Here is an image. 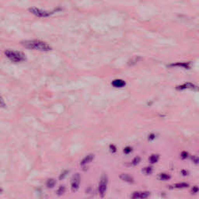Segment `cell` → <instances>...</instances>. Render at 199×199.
<instances>
[{
    "mask_svg": "<svg viewBox=\"0 0 199 199\" xmlns=\"http://www.w3.org/2000/svg\"><path fill=\"white\" fill-rule=\"evenodd\" d=\"M170 178V176L166 174H160V179L162 180H167Z\"/></svg>",
    "mask_w": 199,
    "mask_h": 199,
    "instance_id": "14",
    "label": "cell"
},
{
    "mask_svg": "<svg viewBox=\"0 0 199 199\" xmlns=\"http://www.w3.org/2000/svg\"><path fill=\"white\" fill-rule=\"evenodd\" d=\"M5 55L10 61H12L13 62H15V63L23 62V61H24L26 60V56L21 51H13V50H6L5 51Z\"/></svg>",
    "mask_w": 199,
    "mask_h": 199,
    "instance_id": "2",
    "label": "cell"
},
{
    "mask_svg": "<svg viewBox=\"0 0 199 199\" xmlns=\"http://www.w3.org/2000/svg\"><path fill=\"white\" fill-rule=\"evenodd\" d=\"M65 192V186H60L59 187V188L58 189V191H57V193H58V195H61V194H63Z\"/></svg>",
    "mask_w": 199,
    "mask_h": 199,
    "instance_id": "15",
    "label": "cell"
},
{
    "mask_svg": "<svg viewBox=\"0 0 199 199\" xmlns=\"http://www.w3.org/2000/svg\"><path fill=\"white\" fill-rule=\"evenodd\" d=\"M159 155H157V154H153V155H152L151 156H150V158H149V161H150V163H157V161L159 160Z\"/></svg>",
    "mask_w": 199,
    "mask_h": 199,
    "instance_id": "12",
    "label": "cell"
},
{
    "mask_svg": "<svg viewBox=\"0 0 199 199\" xmlns=\"http://www.w3.org/2000/svg\"><path fill=\"white\" fill-rule=\"evenodd\" d=\"M120 178H121L122 180L126 181V182H128V183L134 182V179H133V177L127 174H122V175L120 176Z\"/></svg>",
    "mask_w": 199,
    "mask_h": 199,
    "instance_id": "9",
    "label": "cell"
},
{
    "mask_svg": "<svg viewBox=\"0 0 199 199\" xmlns=\"http://www.w3.org/2000/svg\"><path fill=\"white\" fill-rule=\"evenodd\" d=\"M23 47L28 49L38 50L41 51H49L51 50V47L46 42L41 41L39 40H30V41H23L21 42Z\"/></svg>",
    "mask_w": 199,
    "mask_h": 199,
    "instance_id": "1",
    "label": "cell"
},
{
    "mask_svg": "<svg viewBox=\"0 0 199 199\" xmlns=\"http://www.w3.org/2000/svg\"><path fill=\"white\" fill-rule=\"evenodd\" d=\"M132 151V148L129 146L124 148V152L125 153V154H128V153H130Z\"/></svg>",
    "mask_w": 199,
    "mask_h": 199,
    "instance_id": "19",
    "label": "cell"
},
{
    "mask_svg": "<svg viewBox=\"0 0 199 199\" xmlns=\"http://www.w3.org/2000/svg\"><path fill=\"white\" fill-rule=\"evenodd\" d=\"M142 171H143L146 174H147V175H149V174H152V167H146V168L144 169Z\"/></svg>",
    "mask_w": 199,
    "mask_h": 199,
    "instance_id": "16",
    "label": "cell"
},
{
    "mask_svg": "<svg viewBox=\"0 0 199 199\" xmlns=\"http://www.w3.org/2000/svg\"><path fill=\"white\" fill-rule=\"evenodd\" d=\"M2 191H3V190H2V189H1V188H0V193H1V192H2Z\"/></svg>",
    "mask_w": 199,
    "mask_h": 199,
    "instance_id": "27",
    "label": "cell"
},
{
    "mask_svg": "<svg viewBox=\"0 0 199 199\" xmlns=\"http://www.w3.org/2000/svg\"><path fill=\"white\" fill-rule=\"evenodd\" d=\"M172 66H182V67H184V68H189V66H188V64L187 63H177V64H173V65H171Z\"/></svg>",
    "mask_w": 199,
    "mask_h": 199,
    "instance_id": "17",
    "label": "cell"
},
{
    "mask_svg": "<svg viewBox=\"0 0 199 199\" xmlns=\"http://www.w3.org/2000/svg\"><path fill=\"white\" fill-rule=\"evenodd\" d=\"M150 196V192L149 191H136L132 194V198H147Z\"/></svg>",
    "mask_w": 199,
    "mask_h": 199,
    "instance_id": "6",
    "label": "cell"
},
{
    "mask_svg": "<svg viewBox=\"0 0 199 199\" xmlns=\"http://www.w3.org/2000/svg\"><path fill=\"white\" fill-rule=\"evenodd\" d=\"M29 11L38 17H47L54 13V12H47L46 10H43L41 9L37 8V7H31L29 9Z\"/></svg>",
    "mask_w": 199,
    "mask_h": 199,
    "instance_id": "4",
    "label": "cell"
},
{
    "mask_svg": "<svg viewBox=\"0 0 199 199\" xmlns=\"http://www.w3.org/2000/svg\"><path fill=\"white\" fill-rule=\"evenodd\" d=\"M93 159L94 155H93V154H89V155L86 156V157L84 158L83 160H82V162H81V165H82V166H85L86 164L91 163Z\"/></svg>",
    "mask_w": 199,
    "mask_h": 199,
    "instance_id": "7",
    "label": "cell"
},
{
    "mask_svg": "<svg viewBox=\"0 0 199 199\" xmlns=\"http://www.w3.org/2000/svg\"><path fill=\"white\" fill-rule=\"evenodd\" d=\"M56 184V181L55 179H52V178H51V179H48V180H47V182H46V185H47V187L48 188H53L54 187H55V185Z\"/></svg>",
    "mask_w": 199,
    "mask_h": 199,
    "instance_id": "11",
    "label": "cell"
},
{
    "mask_svg": "<svg viewBox=\"0 0 199 199\" xmlns=\"http://www.w3.org/2000/svg\"><path fill=\"white\" fill-rule=\"evenodd\" d=\"M0 107L1 108H6V103L4 102L3 97L0 96Z\"/></svg>",
    "mask_w": 199,
    "mask_h": 199,
    "instance_id": "20",
    "label": "cell"
},
{
    "mask_svg": "<svg viewBox=\"0 0 199 199\" xmlns=\"http://www.w3.org/2000/svg\"><path fill=\"white\" fill-rule=\"evenodd\" d=\"M188 153L187 152H181V158H182V159H186V158H188Z\"/></svg>",
    "mask_w": 199,
    "mask_h": 199,
    "instance_id": "22",
    "label": "cell"
},
{
    "mask_svg": "<svg viewBox=\"0 0 199 199\" xmlns=\"http://www.w3.org/2000/svg\"><path fill=\"white\" fill-rule=\"evenodd\" d=\"M125 82L122 79H115L112 82V85H113L114 87L116 88H121V87H123V86H125Z\"/></svg>",
    "mask_w": 199,
    "mask_h": 199,
    "instance_id": "8",
    "label": "cell"
},
{
    "mask_svg": "<svg viewBox=\"0 0 199 199\" xmlns=\"http://www.w3.org/2000/svg\"><path fill=\"white\" fill-rule=\"evenodd\" d=\"M195 87H196V86H194V84H192V83H185V84H184V85H182V86H177V89H194Z\"/></svg>",
    "mask_w": 199,
    "mask_h": 199,
    "instance_id": "10",
    "label": "cell"
},
{
    "mask_svg": "<svg viewBox=\"0 0 199 199\" xmlns=\"http://www.w3.org/2000/svg\"><path fill=\"white\" fill-rule=\"evenodd\" d=\"M69 173V171H67V170H65V171H64L63 173H61V174L60 175V177H59V179L60 180H61V179H64L65 177L67 176V174Z\"/></svg>",
    "mask_w": 199,
    "mask_h": 199,
    "instance_id": "21",
    "label": "cell"
},
{
    "mask_svg": "<svg viewBox=\"0 0 199 199\" xmlns=\"http://www.w3.org/2000/svg\"><path fill=\"white\" fill-rule=\"evenodd\" d=\"M110 149H111V151L112 152H115L117 151V148L115 147V146H114V145H111V146H110Z\"/></svg>",
    "mask_w": 199,
    "mask_h": 199,
    "instance_id": "23",
    "label": "cell"
},
{
    "mask_svg": "<svg viewBox=\"0 0 199 199\" xmlns=\"http://www.w3.org/2000/svg\"><path fill=\"white\" fill-rule=\"evenodd\" d=\"M192 160H193V162L195 164H198V158L196 156H194L193 157H192Z\"/></svg>",
    "mask_w": 199,
    "mask_h": 199,
    "instance_id": "24",
    "label": "cell"
},
{
    "mask_svg": "<svg viewBox=\"0 0 199 199\" xmlns=\"http://www.w3.org/2000/svg\"><path fill=\"white\" fill-rule=\"evenodd\" d=\"M108 177L107 176V174H104L102 175V177L100 178V181L99 183V194L101 197L104 196V194L107 191V187H108Z\"/></svg>",
    "mask_w": 199,
    "mask_h": 199,
    "instance_id": "3",
    "label": "cell"
},
{
    "mask_svg": "<svg viewBox=\"0 0 199 199\" xmlns=\"http://www.w3.org/2000/svg\"><path fill=\"white\" fill-rule=\"evenodd\" d=\"M154 138H155V135H153V134H151V135L149 136V140H152V139H154Z\"/></svg>",
    "mask_w": 199,
    "mask_h": 199,
    "instance_id": "26",
    "label": "cell"
},
{
    "mask_svg": "<svg viewBox=\"0 0 199 199\" xmlns=\"http://www.w3.org/2000/svg\"><path fill=\"white\" fill-rule=\"evenodd\" d=\"M141 161V158L138 157V156H137V157H136L134 160H132V164L133 165H137V164H138L139 163V162Z\"/></svg>",
    "mask_w": 199,
    "mask_h": 199,
    "instance_id": "18",
    "label": "cell"
},
{
    "mask_svg": "<svg viewBox=\"0 0 199 199\" xmlns=\"http://www.w3.org/2000/svg\"><path fill=\"white\" fill-rule=\"evenodd\" d=\"M198 188L197 186H194V187L192 188V192H193L194 194H196L198 193Z\"/></svg>",
    "mask_w": 199,
    "mask_h": 199,
    "instance_id": "25",
    "label": "cell"
},
{
    "mask_svg": "<svg viewBox=\"0 0 199 199\" xmlns=\"http://www.w3.org/2000/svg\"><path fill=\"white\" fill-rule=\"evenodd\" d=\"M80 180L81 177L79 174H75L72 177V181H71V188H72V191L73 192L76 191L79 188V184H80Z\"/></svg>",
    "mask_w": 199,
    "mask_h": 199,
    "instance_id": "5",
    "label": "cell"
},
{
    "mask_svg": "<svg viewBox=\"0 0 199 199\" xmlns=\"http://www.w3.org/2000/svg\"><path fill=\"white\" fill-rule=\"evenodd\" d=\"M189 184L187 183H179V184H176L174 185V188H188Z\"/></svg>",
    "mask_w": 199,
    "mask_h": 199,
    "instance_id": "13",
    "label": "cell"
}]
</instances>
